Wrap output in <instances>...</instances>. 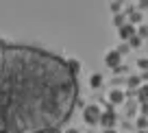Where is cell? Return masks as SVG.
<instances>
[{
  "label": "cell",
  "mask_w": 148,
  "mask_h": 133,
  "mask_svg": "<svg viewBox=\"0 0 148 133\" xmlns=\"http://www.w3.org/2000/svg\"><path fill=\"white\" fill-rule=\"evenodd\" d=\"M74 72L59 57L0 46V133H50L72 114Z\"/></svg>",
  "instance_id": "cell-1"
},
{
  "label": "cell",
  "mask_w": 148,
  "mask_h": 133,
  "mask_svg": "<svg viewBox=\"0 0 148 133\" xmlns=\"http://www.w3.org/2000/svg\"><path fill=\"white\" fill-rule=\"evenodd\" d=\"M100 114H102V111L100 109H98V107L96 105H89L87 107V109H85V122H89V124H98V120H100Z\"/></svg>",
  "instance_id": "cell-2"
},
{
  "label": "cell",
  "mask_w": 148,
  "mask_h": 133,
  "mask_svg": "<svg viewBox=\"0 0 148 133\" xmlns=\"http://www.w3.org/2000/svg\"><path fill=\"white\" fill-rule=\"evenodd\" d=\"M98 124H102V127H107V129H111L113 124H116V116H113L111 107H107V114H100V120H98Z\"/></svg>",
  "instance_id": "cell-3"
},
{
  "label": "cell",
  "mask_w": 148,
  "mask_h": 133,
  "mask_svg": "<svg viewBox=\"0 0 148 133\" xmlns=\"http://www.w3.org/2000/svg\"><path fill=\"white\" fill-rule=\"evenodd\" d=\"M120 55H122V52H116V50H111L109 55L105 57V63H107V65H113V68H116V65L120 63Z\"/></svg>",
  "instance_id": "cell-4"
},
{
  "label": "cell",
  "mask_w": 148,
  "mask_h": 133,
  "mask_svg": "<svg viewBox=\"0 0 148 133\" xmlns=\"http://www.w3.org/2000/svg\"><path fill=\"white\" fill-rule=\"evenodd\" d=\"M133 35H135L133 26H129V24H126V26H120V37H122V39H131Z\"/></svg>",
  "instance_id": "cell-5"
},
{
  "label": "cell",
  "mask_w": 148,
  "mask_h": 133,
  "mask_svg": "<svg viewBox=\"0 0 148 133\" xmlns=\"http://www.w3.org/2000/svg\"><path fill=\"white\" fill-rule=\"evenodd\" d=\"M122 101H124V94H122L120 90L111 92V103H122Z\"/></svg>",
  "instance_id": "cell-6"
},
{
  "label": "cell",
  "mask_w": 148,
  "mask_h": 133,
  "mask_svg": "<svg viewBox=\"0 0 148 133\" xmlns=\"http://www.w3.org/2000/svg\"><path fill=\"white\" fill-rule=\"evenodd\" d=\"M139 101H144V103H148V85H144V87H139Z\"/></svg>",
  "instance_id": "cell-7"
},
{
  "label": "cell",
  "mask_w": 148,
  "mask_h": 133,
  "mask_svg": "<svg viewBox=\"0 0 148 133\" xmlns=\"http://www.w3.org/2000/svg\"><path fill=\"white\" fill-rule=\"evenodd\" d=\"M137 127H142V129H146V127H148V118H146V116H142V118L137 120Z\"/></svg>",
  "instance_id": "cell-8"
},
{
  "label": "cell",
  "mask_w": 148,
  "mask_h": 133,
  "mask_svg": "<svg viewBox=\"0 0 148 133\" xmlns=\"http://www.w3.org/2000/svg\"><path fill=\"white\" fill-rule=\"evenodd\" d=\"M100 83H102V76H100V74H96V76H92V85H94V87H98V85H100Z\"/></svg>",
  "instance_id": "cell-9"
},
{
  "label": "cell",
  "mask_w": 148,
  "mask_h": 133,
  "mask_svg": "<svg viewBox=\"0 0 148 133\" xmlns=\"http://www.w3.org/2000/svg\"><path fill=\"white\" fill-rule=\"evenodd\" d=\"M137 65H139V68H142V70H148V61H146V59L137 61Z\"/></svg>",
  "instance_id": "cell-10"
},
{
  "label": "cell",
  "mask_w": 148,
  "mask_h": 133,
  "mask_svg": "<svg viewBox=\"0 0 148 133\" xmlns=\"http://www.w3.org/2000/svg\"><path fill=\"white\" fill-rule=\"evenodd\" d=\"M131 44H133V46H139V44H142V39H139V37H131Z\"/></svg>",
  "instance_id": "cell-11"
},
{
  "label": "cell",
  "mask_w": 148,
  "mask_h": 133,
  "mask_svg": "<svg viewBox=\"0 0 148 133\" xmlns=\"http://www.w3.org/2000/svg\"><path fill=\"white\" fill-rule=\"evenodd\" d=\"M144 116H148V103H144Z\"/></svg>",
  "instance_id": "cell-12"
},
{
  "label": "cell",
  "mask_w": 148,
  "mask_h": 133,
  "mask_svg": "<svg viewBox=\"0 0 148 133\" xmlns=\"http://www.w3.org/2000/svg\"><path fill=\"white\" fill-rule=\"evenodd\" d=\"M65 133H79V131H76V129H68Z\"/></svg>",
  "instance_id": "cell-13"
},
{
  "label": "cell",
  "mask_w": 148,
  "mask_h": 133,
  "mask_svg": "<svg viewBox=\"0 0 148 133\" xmlns=\"http://www.w3.org/2000/svg\"><path fill=\"white\" fill-rule=\"evenodd\" d=\"M105 133H116V131H113V129H107V131Z\"/></svg>",
  "instance_id": "cell-14"
},
{
  "label": "cell",
  "mask_w": 148,
  "mask_h": 133,
  "mask_svg": "<svg viewBox=\"0 0 148 133\" xmlns=\"http://www.w3.org/2000/svg\"><path fill=\"white\" fill-rule=\"evenodd\" d=\"M142 133H146V131H142Z\"/></svg>",
  "instance_id": "cell-15"
}]
</instances>
